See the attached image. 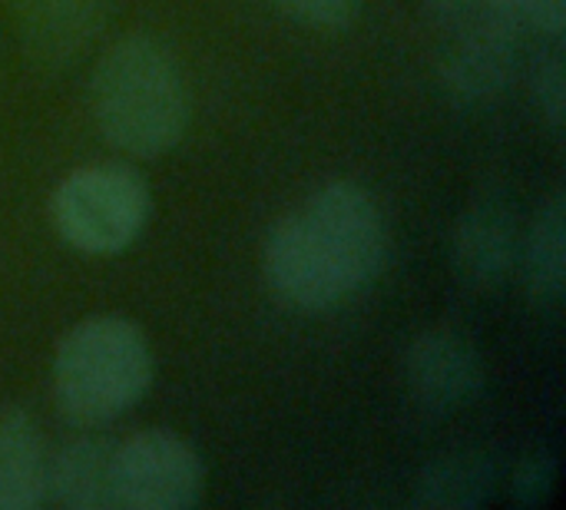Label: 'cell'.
Instances as JSON below:
<instances>
[{"label": "cell", "mask_w": 566, "mask_h": 510, "mask_svg": "<svg viewBox=\"0 0 566 510\" xmlns=\"http://www.w3.org/2000/svg\"><path fill=\"white\" fill-rule=\"evenodd\" d=\"M451 259L468 285H501L517 262V229L511 212L497 202H481L468 209L454 226Z\"/></svg>", "instance_id": "cell-8"}, {"label": "cell", "mask_w": 566, "mask_h": 510, "mask_svg": "<svg viewBox=\"0 0 566 510\" xmlns=\"http://www.w3.org/2000/svg\"><path fill=\"white\" fill-rule=\"evenodd\" d=\"M405 382L421 408L448 415L468 408L481 395L484 362L464 335L428 329L405 348Z\"/></svg>", "instance_id": "cell-7"}, {"label": "cell", "mask_w": 566, "mask_h": 510, "mask_svg": "<svg viewBox=\"0 0 566 510\" xmlns=\"http://www.w3.org/2000/svg\"><path fill=\"white\" fill-rule=\"evenodd\" d=\"M90 106L99 133L139 159L169 153L189 126L182 70L169 46L149 33H126L96 60Z\"/></svg>", "instance_id": "cell-2"}, {"label": "cell", "mask_w": 566, "mask_h": 510, "mask_svg": "<svg viewBox=\"0 0 566 510\" xmlns=\"http://www.w3.org/2000/svg\"><path fill=\"white\" fill-rule=\"evenodd\" d=\"M385 262V216L355 183L315 189L272 226L262 252L269 289L302 312H322L365 292Z\"/></svg>", "instance_id": "cell-1"}, {"label": "cell", "mask_w": 566, "mask_h": 510, "mask_svg": "<svg viewBox=\"0 0 566 510\" xmlns=\"http://www.w3.org/2000/svg\"><path fill=\"white\" fill-rule=\"evenodd\" d=\"M153 209L149 183L126 163L73 169L50 199L56 236L83 256H116L143 232Z\"/></svg>", "instance_id": "cell-4"}, {"label": "cell", "mask_w": 566, "mask_h": 510, "mask_svg": "<svg viewBox=\"0 0 566 510\" xmlns=\"http://www.w3.org/2000/svg\"><path fill=\"white\" fill-rule=\"evenodd\" d=\"M531 23L541 27L547 37H564L566 27V0H534Z\"/></svg>", "instance_id": "cell-18"}, {"label": "cell", "mask_w": 566, "mask_h": 510, "mask_svg": "<svg viewBox=\"0 0 566 510\" xmlns=\"http://www.w3.org/2000/svg\"><path fill=\"white\" fill-rule=\"evenodd\" d=\"M431 20L444 30V37H454L478 20H484L494 7L488 0H424Z\"/></svg>", "instance_id": "cell-17"}, {"label": "cell", "mask_w": 566, "mask_h": 510, "mask_svg": "<svg viewBox=\"0 0 566 510\" xmlns=\"http://www.w3.org/2000/svg\"><path fill=\"white\" fill-rule=\"evenodd\" d=\"M272 3L282 13L295 17L298 23L322 27V30H342L361 10V0H272Z\"/></svg>", "instance_id": "cell-15"}, {"label": "cell", "mask_w": 566, "mask_h": 510, "mask_svg": "<svg viewBox=\"0 0 566 510\" xmlns=\"http://www.w3.org/2000/svg\"><path fill=\"white\" fill-rule=\"evenodd\" d=\"M46 448L23 412H0V510L46 501Z\"/></svg>", "instance_id": "cell-10"}, {"label": "cell", "mask_w": 566, "mask_h": 510, "mask_svg": "<svg viewBox=\"0 0 566 510\" xmlns=\"http://www.w3.org/2000/svg\"><path fill=\"white\" fill-rule=\"evenodd\" d=\"M206 491L199 451L166 428H149L113 448L116 510H186Z\"/></svg>", "instance_id": "cell-5"}, {"label": "cell", "mask_w": 566, "mask_h": 510, "mask_svg": "<svg viewBox=\"0 0 566 510\" xmlns=\"http://www.w3.org/2000/svg\"><path fill=\"white\" fill-rule=\"evenodd\" d=\"M113 448L103 438H76L46 458V501L66 510H116Z\"/></svg>", "instance_id": "cell-9"}, {"label": "cell", "mask_w": 566, "mask_h": 510, "mask_svg": "<svg viewBox=\"0 0 566 510\" xmlns=\"http://www.w3.org/2000/svg\"><path fill=\"white\" fill-rule=\"evenodd\" d=\"M153 382V352L136 322L93 315L56 345L53 398L76 425H103L129 412Z\"/></svg>", "instance_id": "cell-3"}, {"label": "cell", "mask_w": 566, "mask_h": 510, "mask_svg": "<svg viewBox=\"0 0 566 510\" xmlns=\"http://www.w3.org/2000/svg\"><path fill=\"white\" fill-rule=\"evenodd\" d=\"M494 465L484 455H441L428 461L415 481V508L471 510L494 491Z\"/></svg>", "instance_id": "cell-12"}, {"label": "cell", "mask_w": 566, "mask_h": 510, "mask_svg": "<svg viewBox=\"0 0 566 510\" xmlns=\"http://www.w3.org/2000/svg\"><path fill=\"white\" fill-rule=\"evenodd\" d=\"M527 285L537 302H560L566 285V199L564 192H551L537 209V219L527 236Z\"/></svg>", "instance_id": "cell-13"}, {"label": "cell", "mask_w": 566, "mask_h": 510, "mask_svg": "<svg viewBox=\"0 0 566 510\" xmlns=\"http://www.w3.org/2000/svg\"><path fill=\"white\" fill-rule=\"evenodd\" d=\"M517 30L504 13H488L471 30L448 37L441 83L458 106H478L507 90L517 63Z\"/></svg>", "instance_id": "cell-6"}, {"label": "cell", "mask_w": 566, "mask_h": 510, "mask_svg": "<svg viewBox=\"0 0 566 510\" xmlns=\"http://www.w3.org/2000/svg\"><path fill=\"white\" fill-rule=\"evenodd\" d=\"M23 37L43 60H70L99 27L106 0H10Z\"/></svg>", "instance_id": "cell-11"}, {"label": "cell", "mask_w": 566, "mask_h": 510, "mask_svg": "<svg viewBox=\"0 0 566 510\" xmlns=\"http://www.w3.org/2000/svg\"><path fill=\"white\" fill-rule=\"evenodd\" d=\"M554 478H557L554 458L551 455H531V458H524L517 465L511 491H514V498L521 504H531L534 508V504H544L554 495Z\"/></svg>", "instance_id": "cell-16"}, {"label": "cell", "mask_w": 566, "mask_h": 510, "mask_svg": "<svg viewBox=\"0 0 566 510\" xmlns=\"http://www.w3.org/2000/svg\"><path fill=\"white\" fill-rule=\"evenodd\" d=\"M534 96H537V106H541L547 126L554 133H560L566 123V70L560 53H551L541 60L537 76H534Z\"/></svg>", "instance_id": "cell-14"}]
</instances>
